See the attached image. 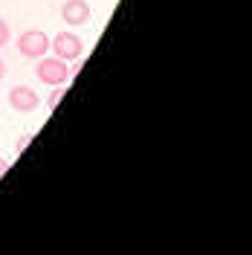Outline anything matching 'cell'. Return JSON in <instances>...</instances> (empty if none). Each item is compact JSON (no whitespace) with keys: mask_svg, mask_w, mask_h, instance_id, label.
<instances>
[{"mask_svg":"<svg viewBox=\"0 0 252 255\" xmlns=\"http://www.w3.org/2000/svg\"><path fill=\"white\" fill-rule=\"evenodd\" d=\"M17 52L23 55V58H32V61H38V58H44L49 49V35L41 29H26L20 32V38L15 41Z\"/></svg>","mask_w":252,"mask_h":255,"instance_id":"1","label":"cell"},{"mask_svg":"<svg viewBox=\"0 0 252 255\" xmlns=\"http://www.w3.org/2000/svg\"><path fill=\"white\" fill-rule=\"evenodd\" d=\"M49 47L55 52V58H61V61H79L81 52H84V41H81L76 32H58L49 41Z\"/></svg>","mask_w":252,"mask_h":255,"instance_id":"2","label":"cell"},{"mask_svg":"<svg viewBox=\"0 0 252 255\" xmlns=\"http://www.w3.org/2000/svg\"><path fill=\"white\" fill-rule=\"evenodd\" d=\"M35 76L44 81V84H64V81L70 79V70H67V61L61 58H38L35 64Z\"/></svg>","mask_w":252,"mask_h":255,"instance_id":"3","label":"cell"},{"mask_svg":"<svg viewBox=\"0 0 252 255\" xmlns=\"http://www.w3.org/2000/svg\"><path fill=\"white\" fill-rule=\"evenodd\" d=\"M38 105H41L38 93H35L32 87H26V84H15V87L9 90V108H12V111H17V113H32Z\"/></svg>","mask_w":252,"mask_h":255,"instance_id":"4","label":"cell"},{"mask_svg":"<svg viewBox=\"0 0 252 255\" xmlns=\"http://www.w3.org/2000/svg\"><path fill=\"white\" fill-rule=\"evenodd\" d=\"M93 15V9H90V3L87 0H64L61 6V17L67 26H81V23H87Z\"/></svg>","mask_w":252,"mask_h":255,"instance_id":"5","label":"cell"},{"mask_svg":"<svg viewBox=\"0 0 252 255\" xmlns=\"http://www.w3.org/2000/svg\"><path fill=\"white\" fill-rule=\"evenodd\" d=\"M64 93H67V87H61V84H58V87L49 93V99H47V108H49V111H55V105L64 99Z\"/></svg>","mask_w":252,"mask_h":255,"instance_id":"6","label":"cell"},{"mask_svg":"<svg viewBox=\"0 0 252 255\" xmlns=\"http://www.w3.org/2000/svg\"><path fill=\"white\" fill-rule=\"evenodd\" d=\"M9 38H12V32H9V23L0 17V47H6V44H9Z\"/></svg>","mask_w":252,"mask_h":255,"instance_id":"7","label":"cell"},{"mask_svg":"<svg viewBox=\"0 0 252 255\" xmlns=\"http://www.w3.org/2000/svg\"><path fill=\"white\" fill-rule=\"evenodd\" d=\"M32 142V133H23V136H20V139H17L15 142V148H17V154H20V151H23V148H26V145Z\"/></svg>","mask_w":252,"mask_h":255,"instance_id":"8","label":"cell"},{"mask_svg":"<svg viewBox=\"0 0 252 255\" xmlns=\"http://www.w3.org/2000/svg\"><path fill=\"white\" fill-rule=\"evenodd\" d=\"M9 165H12L9 159H3V157H0V180H3V177L9 174Z\"/></svg>","mask_w":252,"mask_h":255,"instance_id":"9","label":"cell"},{"mask_svg":"<svg viewBox=\"0 0 252 255\" xmlns=\"http://www.w3.org/2000/svg\"><path fill=\"white\" fill-rule=\"evenodd\" d=\"M6 76V64H3V58H0V79Z\"/></svg>","mask_w":252,"mask_h":255,"instance_id":"10","label":"cell"}]
</instances>
